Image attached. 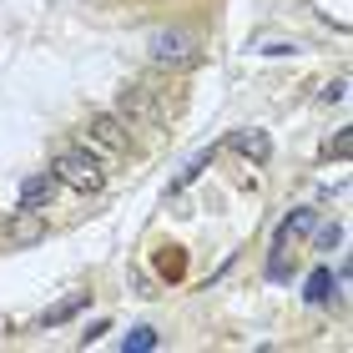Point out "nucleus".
Segmentation results:
<instances>
[{"label": "nucleus", "mask_w": 353, "mask_h": 353, "mask_svg": "<svg viewBox=\"0 0 353 353\" xmlns=\"http://www.w3.org/2000/svg\"><path fill=\"white\" fill-rule=\"evenodd\" d=\"M86 152L126 157V152H132V126H126L117 111H91V121H86Z\"/></svg>", "instance_id": "nucleus-4"}, {"label": "nucleus", "mask_w": 353, "mask_h": 353, "mask_svg": "<svg viewBox=\"0 0 353 353\" xmlns=\"http://www.w3.org/2000/svg\"><path fill=\"white\" fill-rule=\"evenodd\" d=\"M117 117H121L126 126H132V132H162L172 111H167L162 101H157V91H152V86L132 81V86H126V91L117 96Z\"/></svg>", "instance_id": "nucleus-1"}, {"label": "nucleus", "mask_w": 353, "mask_h": 353, "mask_svg": "<svg viewBox=\"0 0 353 353\" xmlns=\"http://www.w3.org/2000/svg\"><path fill=\"white\" fill-rule=\"evenodd\" d=\"M106 328H111V323H106V318H101V323H91V328H86V339H81V343H96V339H101V333H106Z\"/></svg>", "instance_id": "nucleus-15"}, {"label": "nucleus", "mask_w": 353, "mask_h": 353, "mask_svg": "<svg viewBox=\"0 0 353 353\" xmlns=\"http://www.w3.org/2000/svg\"><path fill=\"white\" fill-rule=\"evenodd\" d=\"M147 51L157 66H192L197 61V36H187V30H157L147 41Z\"/></svg>", "instance_id": "nucleus-5"}, {"label": "nucleus", "mask_w": 353, "mask_h": 353, "mask_svg": "<svg viewBox=\"0 0 353 353\" xmlns=\"http://www.w3.org/2000/svg\"><path fill=\"white\" fill-rule=\"evenodd\" d=\"M303 298H308L313 308H323V303L333 298V272H328V268H313L308 283H303Z\"/></svg>", "instance_id": "nucleus-8"}, {"label": "nucleus", "mask_w": 353, "mask_h": 353, "mask_svg": "<svg viewBox=\"0 0 353 353\" xmlns=\"http://www.w3.org/2000/svg\"><path fill=\"white\" fill-rule=\"evenodd\" d=\"M86 303H91V293H71L66 303H56V308H46V318H41V323H46V328H61V323H66V318H76V313H81Z\"/></svg>", "instance_id": "nucleus-10"}, {"label": "nucleus", "mask_w": 353, "mask_h": 353, "mask_svg": "<svg viewBox=\"0 0 353 353\" xmlns=\"http://www.w3.org/2000/svg\"><path fill=\"white\" fill-rule=\"evenodd\" d=\"M313 222H318L313 207H293V212L283 217L278 237H272V258H268V278H272V283H283V278H288V248L303 243V237L313 232Z\"/></svg>", "instance_id": "nucleus-3"}, {"label": "nucleus", "mask_w": 353, "mask_h": 353, "mask_svg": "<svg viewBox=\"0 0 353 353\" xmlns=\"http://www.w3.org/2000/svg\"><path fill=\"white\" fill-rule=\"evenodd\" d=\"M228 147H232L237 157H248V162H258V167L272 157V141H268V132H258V126H243V132H232Z\"/></svg>", "instance_id": "nucleus-6"}, {"label": "nucleus", "mask_w": 353, "mask_h": 353, "mask_svg": "<svg viewBox=\"0 0 353 353\" xmlns=\"http://www.w3.org/2000/svg\"><path fill=\"white\" fill-rule=\"evenodd\" d=\"M121 348H126V353H152V348H157V328H152V323L132 328V333L121 339Z\"/></svg>", "instance_id": "nucleus-11"}, {"label": "nucleus", "mask_w": 353, "mask_h": 353, "mask_svg": "<svg viewBox=\"0 0 353 353\" xmlns=\"http://www.w3.org/2000/svg\"><path fill=\"white\" fill-rule=\"evenodd\" d=\"M41 232H46L41 212H21V207H15V222H10V243H36Z\"/></svg>", "instance_id": "nucleus-9"}, {"label": "nucleus", "mask_w": 353, "mask_h": 353, "mask_svg": "<svg viewBox=\"0 0 353 353\" xmlns=\"http://www.w3.org/2000/svg\"><path fill=\"white\" fill-rule=\"evenodd\" d=\"M328 152H339V157H348V152H353V137L343 132V137H339V141H333V147H328Z\"/></svg>", "instance_id": "nucleus-16"}, {"label": "nucleus", "mask_w": 353, "mask_h": 353, "mask_svg": "<svg viewBox=\"0 0 353 353\" xmlns=\"http://www.w3.org/2000/svg\"><path fill=\"white\" fill-rule=\"evenodd\" d=\"M51 176H56L61 187H71V192H101V182H106V172H101V162H96V152H86V147L56 152V157H51Z\"/></svg>", "instance_id": "nucleus-2"}, {"label": "nucleus", "mask_w": 353, "mask_h": 353, "mask_svg": "<svg viewBox=\"0 0 353 353\" xmlns=\"http://www.w3.org/2000/svg\"><path fill=\"white\" fill-rule=\"evenodd\" d=\"M51 197H56V176L46 172V176H30V182L21 187L15 207H21V212H46V207H51Z\"/></svg>", "instance_id": "nucleus-7"}, {"label": "nucleus", "mask_w": 353, "mask_h": 353, "mask_svg": "<svg viewBox=\"0 0 353 353\" xmlns=\"http://www.w3.org/2000/svg\"><path fill=\"white\" fill-rule=\"evenodd\" d=\"M313 228H318V222H313ZM339 243H343V222H323V228H318V252H333Z\"/></svg>", "instance_id": "nucleus-12"}, {"label": "nucleus", "mask_w": 353, "mask_h": 353, "mask_svg": "<svg viewBox=\"0 0 353 353\" xmlns=\"http://www.w3.org/2000/svg\"><path fill=\"white\" fill-rule=\"evenodd\" d=\"M343 96H348V81H343V76H339V81H328V86H323V101H343Z\"/></svg>", "instance_id": "nucleus-13"}, {"label": "nucleus", "mask_w": 353, "mask_h": 353, "mask_svg": "<svg viewBox=\"0 0 353 353\" xmlns=\"http://www.w3.org/2000/svg\"><path fill=\"white\" fill-rule=\"evenodd\" d=\"M293 51H298V46H288V41H268L263 46V56H293Z\"/></svg>", "instance_id": "nucleus-14"}]
</instances>
